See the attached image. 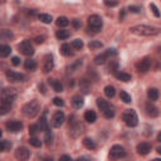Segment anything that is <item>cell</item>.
Here are the masks:
<instances>
[{"instance_id": "1", "label": "cell", "mask_w": 161, "mask_h": 161, "mask_svg": "<svg viewBox=\"0 0 161 161\" xmlns=\"http://www.w3.org/2000/svg\"><path fill=\"white\" fill-rule=\"evenodd\" d=\"M130 31L135 35H142V37H152V35H157L161 33L160 28H155V27H150V25H135L130 28Z\"/></svg>"}, {"instance_id": "2", "label": "cell", "mask_w": 161, "mask_h": 161, "mask_svg": "<svg viewBox=\"0 0 161 161\" xmlns=\"http://www.w3.org/2000/svg\"><path fill=\"white\" fill-rule=\"evenodd\" d=\"M39 110H40V106L38 103V101H35V100L25 103L23 106V108H21V111H23V115L25 117H28V119H34V117L39 113Z\"/></svg>"}, {"instance_id": "3", "label": "cell", "mask_w": 161, "mask_h": 161, "mask_svg": "<svg viewBox=\"0 0 161 161\" xmlns=\"http://www.w3.org/2000/svg\"><path fill=\"white\" fill-rule=\"evenodd\" d=\"M83 130H84L83 125L79 121H77L76 116H71L69 117V135H71V137L77 138L83 132Z\"/></svg>"}, {"instance_id": "4", "label": "cell", "mask_w": 161, "mask_h": 161, "mask_svg": "<svg viewBox=\"0 0 161 161\" xmlns=\"http://www.w3.org/2000/svg\"><path fill=\"white\" fill-rule=\"evenodd\" d=\"M102 25H103V21L100 15L93 14L88 18V31L90 33H98L102 29Z\"/></svg>"}, {"instance_id": "5", "label": "cell", "mask_w": 161, "mask_h": 161, "mask_svg": "<svg viewBox=\"0 0 161 161\" xmlns=\"http://www.w3.org/2000/svg\"><path fill=\"white\" fill-rule=\"evenodd\" d=\"M122 120L128 127H136L138 125V117L134 110H126L122 113Z\"/></svg>"}, {"instance_id": "6", "label": "cell", "mask_w": 161, "mask_h": 161, "mask_svg": "<svg viewBox=\"0 0 161 161\" xmlns=\"http://www.w3.org/2000/svg\"><path fill=\"white\" fill-rule=\"evenodd\" d=\"M115 56H117V50L113 49V48H110V49L104 50L102 54H98L94 58V64H97V66H100V64H104L106 60H108L111 57H115Z\"/></svg>"}, {"instance_id": "7", "label": "cell", "mask_w": 161, "mask_h": 161, "mask_svg": "<svg viewBox=\"0 0 161 161\" xmlns=\"http://www.w3.org/2000/svg\"><path fill=\"white\" fill-rule=\"evenodd\" d=\"M125 156H126V150L121 145H113L110 150V154H108V157L111 160H119Z\"/></svg>"}, {"instance_id": "8", "label": "cell", "mask_w": 161, "mask_h": 161, "mask_svg": "<svg viewBox=\"0 0 161 161\" xmlns=\"http://www.w3.org/2000/svg\"><path fill=\"white\" fill-rule=\"evenodd\" d=\"M16 98V90L14 88H4L2 91V102H6L12 104Z\"/></svg>"}, {"instance_id": "9", "label": "cell", "mask_w": 161, "mask_h": 161, "mask_svg": "<svg viewBox=\"0 0 161 161\" xmlns=\"http://www.w3.org/2000/svg\"><path fill=\"white\" fill-rule=\"evenodd\" d=\"M19 50L23 53L24 56H27V57H30V56L34 54V48H33V46H31L30 40H28V39L23 40L19 44Z\"/></svg>"}, {"instance_id": "10", "label": "cell", "mask_w": 161, "mask_h": 161, "mask_svg": "<svg viewBox=\"0 0 161 161\" xmlns=\"http://www.w3.org/2000/svg\"><path fill=\"white\" fill-rule=\"evenodd\" d=\"M5 127L9 132H13V134H16L19 131H21V128H23V123L18 120H10L5 123Z\"/></svg>"}, {"instance_id": "11", "label": "cell", "mask_w": 161, "mask_h": 161, "mask_svg": "<svg viewBox=\"0 0 161 161\" xmlns=\"http://www.w3.org/2000/svg\"><path fill=\"white\" fill-rule=\"evenodd\" d=\"M64 120H66V116H64L63 111H57L52 117V126L58 128L64 123Z\"/></svg>"}, {"instance_id": "12", "label": "cell", "mask_w": 161, "mask_h": 161, "mask_svg": "<svg viewBox=\"0 0 161 161\" xmlns=\"http://www.w3.org/2000/svg\"><path fill=\"white\" fill-rule=\"evenodd\" d=\"M5 76L6 78L10 81V82H24L25 79V76L24 74H21V73H18L15 71H6L5 72Z\"/></svg>"}, {"instance_id": "13", "label": "cell", "mask_w": 161, "mask_h": 161, "mask_svg": "<svg viewBox=\"0 0 161 161\" xmlns=\"http://www.w3.org/2000/svg\"><path fill=\"white\" fill-rule=\"evenodd\" d=\"M29 157H30V151H29L27 147L21 146V147H18L16 148V151H15V159L18 161H27Z\"/></svg>"}, {"instance_id": "14", "label": "cell", "mask_w": 161, "mask_h": 161, "mask_svg": "<svg viewBox=\"0 0 161 161\" xmlns=\"http://www.w3.org/2000/svg\"><path fill=\"white\" fill-rule=\"evenodd\" d=\"M136 68H137L138 72L146 73L147 71H150V68H151V59H150V58H144V59H141L140 62L136 64Z\"/></svg>"}, {"instance_id": "15", "label": "cell", "mask_w": 161, "mask_h": 161, "mask_svg": "<svg viewBox=\"0 0 161 161\" xmlns=\"http://www.w3.org/2000/svg\"><path fill=\"white\" fill-rule=\"evenodd\" d=\"M53 67H54V60H53V56L48 54L44 57V64H43V72L44 73H49Z\"/></svg>"}, {"instance_id": "16", "label": "cell", "mask_w": 161, "mask_h": 161, "mask_svg": "<svg viewBox=\"0 0 161 161\" xmlns=\"http://www.w3.org/2000/svg\"><path fill=\"white\" fill-rule=\"evenodd\" d=\"M136 150H137V152L140 155L145 156V155H147L150 151H151V146H150V144H147V142H141V144H138L136 146Z\"/></svg>"}, {"instance_id": "17", "label": "cell", "mask_w": 161, "mask_h": 161, "mask_svg": "<svg viewBox=\"0 0 161 161\" xmlns=\"http://www.w3.org/2000/svg\"><path fill=\"white\" fill-rule=\"evenodd\" d=\"M72 106L76 110H79V108H82V107L84 106V101H83L81 94H74L72 97Z\"/></svg>"}, {"instance_id": "18", "label": "cell", "mask_w": 161, "mask_h": 161, "mask_svg": "<svg viewBox=\"0 0 161 161\" xmlns=\"http://www.w3.org/2000/svg\"><path fill=\"white\" fill-rule=\"evenodd\" d=\"M146 112L150 117H157L159 116V108L151 102L146 103Z\"/></svg>"}, {"instance_id": "19", "label": "cell", "mask_w": 161, "mask_h": 161, "mask_svg": "<svg viewBox=\"0 0 161 161\" xmlns=\"http://www.w3.org/2000/svg\"><path fill=\"white\" fill-rule=\"evenodd\" d=\"M38 126H39V130L40 131L47 132L49 130V125H48V121H47V111L43 113V116L40 117V122L38 123Z\"/></svg>"}, {"instance_id": "20", "label": "cell", "mask_w": 161, "mask_h": 161, "mask_svg": "<svg viewBox=\"0 0 161 161\" xmlns=\"http://www.w3.org/2000/svg\"><path fill=\"white\" fill-rule=\"evenodd\" d=\"M115 77L119 79V81H122V82H130L131 81V74H128L127 72H116L115 73Z\"/></svg>"}, {"instance_id": "21", "label": "cell", "mask_w": 161, "mask_h": 161, "mask_svg": "<svg viewBox=\"0 0 161 161\" xmlns=\"http://www.w3.org/2000/svg\"><path fill=\"white\" fill-rule=\"evenodd\" d=\"M147 97L150 101H157L160 97V92L157 88H148L147 90Z\"/></svg>"}, {"instance_id": "22", "label": "cell", "mask_w": 161, "mask_h": 161, "mask_svg": "<svg viewBox=\"0 0 161 161\" xmlns=\"http://www.w3.org/2000/svg\"><path fill=\"white\" fill-rule=\"evenodd\" d=\"M84 120L90 123H93V122H96V120H97V115H96L94 111L88 110V111L84 112Z\"/></svg>"}, {"instance_id": "23", "label": "cell", "mask_w": 161, "mask_h": 161, "mask_svg": "<svg viewBox=\"0 0 161 161\" xmlns=\"http://www.w3.org/2000/svg\"><path fill=\"white\" fill-rule=\"evenodd\" d=\"M48 83L53 87V90H54V92H62L63 91V86L60 83V81H57V79H52L49 78L48 79Z\"/></svg>"}, {"instance_id": "24", "label": "cell", "mask_w": 161, "mask_h": 161, "mask_svg": "<svg viewBox=\"0 0 161 161\" xmlns=\"http://www.w3.org/2000/svg\"><path fill=\"white\" fill-rule=\"evenodd\" d=\"M82 63H83V62H82L81 59H78V60H76L74 63H72L71 66H68V67H67V74H71V73H74L76 71H78V68L82 66Z\"/></svg>"}, {"instance_id": "25", "label": "cell", "mask_w": 161, "mask_h": 161, "mask_svg": "<svg viewBox=\"0 0 161 161\" xmlns=\"http://www.w3.org/2000/svg\"><path fill=\"white\" fill-rule=\"evenodd\" d=\"M97 106H98V108H100L102 112H104V111H107V110H110L111 107H112L108 102L104 101L103 98H97Z\"/></svg>"}, {"instance_id": "26", "label": "cell", "mask_w": 161, "mask_h": 161, "mask_svg": "<svg viewBox=\"0 0 161 161\" xmlns=\"http://www.w3.org/2000/svg\"><path fill=\"white\" fill-rule=\"evenodd\" d=\"M60 53L64 56V57H69L73 54V52H72V47L71 44H68V43H64V44H62L60 47Z\"/></svg>"}, {"instance_id": "27", "label": "cell", "mask_w": 161, "mask_h": 161, "mask_svg": "<svg viewBox=\"0 0 161 161\" xmlns=\"http://www.w3.org/2000/svg\"><path fill=\"white\" fill-rule=\"evenodd\" d=\"M56 37L60 40H64V39H67L71 37V31L67 30V29H59L57 30V33H56Z\"/></svg>"}, {"instance_id": "28", "label": "cell", "mask_w": 161, "mask_h": 161, "mask_svg": "<svg viewBox=\"0 0 161 161\" xmlns=\"http://www.w3.org/2000/svg\"><path fill=\"white\" fill-rule=\"evenodd\" d=\"M24 67H25V69H28V71H34V69H37L38 64H37V62H35L34 59L28 58V59L24 62Z\"/></svg>"}, {"instance_id": "29", "label": "cell", "mask_w": 161, "mask_h": 161, "mask_svg": "<svg viewBox=\"0 0 161 161\" xmlns=\"http://www.w3.org/2000/svg\"><path fill=\"white\" fill-rule=\"evenodd\" d=\"M10 53H12V47H10V46H6V44L0 46V57H2V58L8 57Z\"/></svg>"}, {"instance_id": "30", "label": "cell", "mask_w": 161, "mask_h": 161, "mask_svg": "<svg viewBox=\"0 0 161 161\" xmlns=\"http://www.w3.org/2000/svg\"><path fill=\"white\" fill-rule=\"evenodd\" d=\"M56 24L59 27V28H66L68 24H69V20L67 16H58L57 20H56Z\"/></svg>"}, {"instance_id": "31", "label": "cell", "mask_w": 161, "mask_h": 161, "mask_svg": "<svg viewBox=\"0 0 161 161\" xmlns=\"http://www.w3.org/2000/svg\"><path fill=\"white\" fill-rule=\"evenodd\" d=\"M10 110H12V104H10V103H6V102L0 103V115H2V116L6 115Z\"/></svg>"}, {"instance_id": "32", "label": "cell", "mask_w": 161, "mask_h": 161, "mask_svg": "<svg viewBox=\"0 0 161 161\" xmlns=\"http://www.w3.org/2000/svg\"><path fill=\"white\" fill-rule=\"evenodd\" d=\"M104 94L108 98H113L115 94H116V90H115L113 86H106L104 87Z\"/></svg>"}, {"instance_id": "33", "label": "cell", "mask_w": 161, "mask_h": 161, "mask_svg": "<svg viewBox=\"0 0 161 161\" xmlns=\"http://www.w3.org/2000/svg\"><path fill=\"white\" fill-rule=\"evenodd\" d=\"M83 145H84L86 148H88V150H94L96 148L94 141L92 140V138H90V137H86L84 138V140H83Z\"/></svg>"}, {"instance_id": "34", "label": "cell", "mask_w": 161, "mask_h": 161, "mask_svg": "<svg viewBox=\"0 0 161 161\" xmlns=\"http://www.w3.org/2000/svg\"><path fill=\"white\" fill-rule=\"evenodd\" d=\"M10 148H12V142H10V141L3 140L2 142H0V151L6 152V151H9Z\"/></svg>"}, {"instance_id": "35", "label": "cell", "mask_w": 161, "mask_h": 161, "mask_svg": "<svg viewBox=\"0 0 161 161\" xmlns=\"http://www.w3.org/2000/svg\"><path fill=\"white\" fill-rule=\"evenodd\" d=\"M120 98H121V101H123L125 103H131V102H132L131 96L128 94L126 91H121V92H120Z\"/></svg>"}, {"instance_id": "36", "label": "cell", "mask_w": 161, "mask_h": 161, "mask_svg": "<svg viewBox=\"0 0 161 161\" xmlns=\"http://www.w3.org/2000/svg\"><path fill=\"white\" fill-rule=\"evenodd\" d=\"M38 18H39L40 21H43V23H46V24H50L53 21L52 15H49V14H39Z\"/></svg>"}, {"instance_id": "37", "label": "cell", "mask_w": 161, "mask_h": 161, "mask_svg": "<svg viewBox=\"0 0 161 161\" xmlns=\"http://www.w3.org/2000/svg\"><path fill=\"white\" fill-rule=\"evenodd\" d=\"M102 47H103V44H102V42H100V40H92V42H90V44H88V48H90L91 50L100 49V48H102Z\"/></svg>"}, {"instance_id": "38", "label": "cell", "mask_w": 161, "mask_h": 161, "mask_svg": "<svg viewBox=\"0 0 161 161\" xmlns=\"http://www.w3.org/2000/svg\"><path fill=\"white\" fill-rule=\"evenodd\" d=\"M71 47H72L73 49H76V50L82 49V48H83V40H82V39H74V40L72 42Z\"/></svg>"}, {"instance_id": "39", "label": "cell", "mask_w": 161, "mask_h": 161, "mask_svg": "<svg viewBox=\"0 0 161 161\" xmlns=\"http://www.w3.org/2000/svg\"><path fill=\"white\" fill-rule=\"evenodd\" d=\"M39 131H40V130H39V126H38V125L33 123V125L29 126V135H30V137H35V135H37Z\"/></svg>"}, {"instance_id": "40", "label": "cell", "mask_w": 161, "mask_h": 161, "mask_svg": "<svg viewBox=\"0 0 161 161\" xmlns=\"http://www.w3.org/2000/svg\"><path fill=\"white\" fill-rule=\"evenodd\" d=\"M90 86H91L90 81H87V79H82V81H81V90L83 91V93H88Z\"/></svg>"}, {"instance_id": "41", "label": "cell", "mask_w": 161, "mask_h": 161, "mask_svg": "<svg viewBox=\"0 0 161 161\" xmlns=\"http://www.w3.org/2000/svg\"><path fill=\"white\" fill-rule=\"evenodd\" d=\"M117 69H119V62H117V60H111V63L108 64V68H107V71L111 72V73H115Z\"/></svg>"}, {"instance_id": "42", "label": "cell", "mask_w": 161, "mask_h": 161, "mask_svg": "<svg viewBox=\"0 0 161 161\" xmlns=\"http://www.w3.org/2000/svg\"><path fill=\"white\" fill-rule=\"evenodd\" d=\"M44 141H46V145H47V146H50V145H52V142H53V134H52L50 130H48V131L46 132Z\"/></svg>"}, {"instance_id": "43", "label": "cell", "mask_w": 161, "mask_h": 161, "mask_svg": "<svg viewBox=\"0 0 161 161\" xmlns=\"http://www.w3.org/2000/svg\"><path fill=\"white\" fill-rule=\"evenodd\" d=\"M2 39H12L13 38V33L10 30H8V29H4V30H2Z\"/></svg>"}, {"instance_id": "44", "label": "cell", "mask_w": 161, "mask_h": 161, "mask_svg": "<svg viewBox=\"0 0 161 161\" xmlns=\"http://www.w3.org/2000/svg\"><path fill=\"white\" fill-rule=\"evenodd\" d=\"M29 144L33 146V147H40V146H42V141L38 140L37 137H30V138H29Z\"/></svg>"}, {"instance_id": "45", "label": "cell", "mask_w": 161, "mask_h": 161, "mask_svg": "<svg viewBox=\"0 0 161 161\" xmlns=\"http://www.w3.org/2000/svg\"><path fill=\"white\" fill-rule=\"evenodd\" d=\"M102 113H103V116L106 117V119H113V117H115V110H113V107H111L110 110H107V111H104Z\"/></svg>"}, {"instance_id": "46", "label": "cell", "mask_w": 161, "mask_h": 161, "mask_svg": "<svg viewBox=\"0 0 161 161\" xmlns=\"http://www.w3.org/2000/svg\"><path fill=\"white\" fill-rule=\"evenodd\" d=\"M150 9L152 10V13H154V15H155L156 18H160V16H161V14H160V12H159V8L156 6L155 3H151V4H150Z\"/></svg>"}, {"instance_id": "47", "label": "cell", "mask_w": 161, "mask_h": 161, "mask_svg": "<svg viewBox=\"0 0 161 161\" xmlns=\"http://www.w3.org/2000/svg\"><path fill=\"white\" fill-rule=\"evenodd\" d=\"M128 10H130L131 13H134V14H137V13H140L141 8L137 6V5H130V6H128Z\"/></svg>"}, {"instance_id": "48", "label": "cell", "mask_w": 161, "mask_h": 161, "mask_svg": "<svg viewBox=\"0 0 161 161\" xmlns=\"http://www.w3.org/2000/svg\"><path fill=\"white\" fill-rule=\"evenodd\" d=\"M53 103H54L56 106H58V107H63L64 106V101L62 98H59V97H54V98H53Z\"/></svg>"}, {"instance_id": "49", "label": "cell", "mask_w": 161, "mask_h": 161, "mask_svg": "<svg viewBox=\"0 0 161 161\" xmlns=\"http://www.w3.org/2000/svg\"><path fill=\"white\" fill-rule=\"evenodd\" d=\"M72 25H73L74 29H79L81 25H82V23H81L78 19H73V20H72Z\"/></svg>"}, {"instance_id": "50", "label": "cell", "mask_w": 161, "mask_h": 161, "mask_svg": "<svg viewBox=\"0 0 161 161\" xmlns=\"http://www.w3.org/2000/svg\"><path fill=\"white\" fill-rule=\"evenodd\" d=\"M104 5L106 6H110V8H113V6L119 5V2H110V0H104Z\"/></svg>"}, {"instance_id": "51", "label": "cell", "mask_w": 161, "mask_h": 161, "mask_svg": "<svg viewBox=\"0 0 161 161\" xmlns=\"http://www.w3.org/2000/svg\"><path fill=\"white\" fill-rule=\"evenodd\" d=\"M59 161H73V160H72V157L68 156V155H63V156L59 157Z\"/></svg>"}, {"instance_id": "52", "label": "cell", "mask_w": 161, "mask_h": 161, "mask_svg": "<svg viewBox=\"0 0 161 161\" xmlns=\"http://www.w3.org/2000/svg\"><path fill=\"white\" fill-rule=\"evenodd\" d=\"M12 63H13V66H19V64H20V59L18 57H13L12 58Z\"/></svg>"}, {"instance_id": "53", "label": "cell", "mask_w": 161, "mask_h": 161, "mask_svg": "<svg viewBox=\"0 0 161 161\" xmlns=\"http://www.w3.org/2000/svg\"><path fill=\"white\" fill-rule=\"evenodd\" d=\"M44 37H37L35 38V43H37V44H42V43H44Z\"/></svg>"}, {"instance_id": "54", "label": "cell", "mask_w": 161, "mask_h": 161, "mask_svg": "<svg viewBox=\"0 0 161 161\" xmlns=\"http://www.w3.org/2000/svg\"><path fill=\"white\" fill-rule=\"evenodd\" d=\"M125 15H126V9H121V12H120V20H123L125 19Z\"/></svg>"}, {"instance_id": "55", "label": "cell", "mask_w": 161, "mask_h": 161, "mask_svg": "<svg viewBox=\"0 0 161 161\" xmlns=\"http://www.w3.org/2000/svg\"><path fill=\"white\" fill-rule=\"evenodd\" d=\"M76 161H91V159L87 156H82V157H78Z\"/></svg>"}, {"instance_id": "56", "label": "cell", "mask_w": 161, "mask_h": 161, "mask_svg": "<svg viewBox=\"0 0 161 161\" xmlns=\"http://www.w3.org/2000/svg\"><path fill=\"white\" fill-rule=\"evenodd\" d=\"M39 90H40V92H42L43 94H46V87H44V84H43V83L39 84Z\"/></svg>"}, {"instance_id": "57", "label": "cell", "mask_w": 161, "mask_h": 161, "mask_svg": "<svg viewBox=\"0 0 161 161\" xmlns=\"http://www.w3.org/2000/svg\"><path fill=\"white\" fill-rule=\"evenodd\" d=\"M43 161H53V159L52 157H44V159H43Z\"/></svg>"}, {"instance_id": "58", "label": "cell", "mask_w": 161, "mask_h": 161, "mask_svg": "<svg viewBox=\"0 0 161 161\" xmlns=\"http://www.w3.org/2000/svg\"><path fill=\"white\" fill-rule=\"evenodd\" d=\"M156 151H157V152L161 155V146H157V147H156Z\"/></svg>"}, {"instance_id": "59", "label": "cell", "mask_w": 161, "mask_h": 161, "mask_svg": "<svg viewBox=\"0 0 161 161\" xmlns=\"http://www.w3.org/2000/svg\"><path fill=\"white\" fill-rule=\"evenodd\" d=\"M157 141H160L161 142V131L159 132V135H157Z\"/></svg>"}, {"instance_id": "60", "label": "cell", "mask_w": 161, "mask_h": 161, "mask_svg": "<svg viewBox=\"0 0 161 161\" xmlns=\"http://www.w3.org/2000/svg\"><path fill=\"white\" fill-rule=\"evenodd\" d=\"M152 161H161V159H154Z\"/></svg>"}]
</instances>
